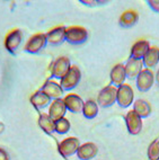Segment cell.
Listing matches in <instances>:
<instances>
[{
	"mask_svg": "<svg viewBox=\"0 0 159 160\" xmlns=\"http://www.w3.org/2000/svg\"><path fill=\"white\" fill-rule=\"evenodd\" d=\"M147 3L149 5L151 9L153 12H156L159 14V0H148Z\"/></svg>",
	"mask_w": 159,
	"mask_h": 160,
	"instance_id": "cell-28",
	"label": "cell"
},
{
	"mask_svg": "<svg viewBox=\"0 0 159 160\" xmlns=\"http://www.w3.org/2000/svg\"><path fill=\"white\" fill-rule=\"evenodd\" d=\"M40 90H42L46 96H49V97L53 100L62 99L63 92H64L62 87L60 86V83L55 82V81H52V80H48V81L43 85Z\"/></svg>",
	"mask_w": 159,
	"mask_h": 160,
	"instance_id": "cell-12",
	"label": "cell"
},
{
	"mask_svg": "<svg viewBox=\"0 0 159 160\" xmlns=\"http://www.w3.org/2000/svg\"><path fill=\"white\" fill-rule=\"evenodd\" d=\"M83 114L88 120L95 118L97 116V114H98V105H97L96 102H94V100H87L84 104Z\"/></svg>",
	"mask_w": 159,
	"mask_h": 160,
	"instance_id": "cell-24",
	"label": "cell"
},
{
	"mask_svg": "<svg viewBox=\"0 0 159 160\" xmlns=\"http://www.w3.org/2000/svg\"><path fill=\"white\" fill-rule=\"evenodd\" d=\"M80 147V141L79 139L74 137L67 138L63 141H61L59 144V152L62 154L64 158H68L74 156V153H77L78 149Z\"/></svg>",
	"mask_w": 159,
	"mask_h": 160,
	"instance_id": "cell-9",
	"label": "cell"
},
{
	"mask_svg": "<svg viewBox=\"0 0 159 160\" xmlns=\"http://www.w3.org/2000/svg\"><path fill=\"white\" fill-rule=\"evenodd\" d=\"M98 153V148L95 143L93 142H86L79 147L77 156L80 160H90L94 159Z\"/></svg>",
	"mask_w": 159,
	"mask_h": 160,
	"instance_id": "cell-14",
	"label": "cell"
},
{
	"mask_svg": "<svg viewBox=\"0 0 159 160\" xmlns=\"http://www.w3.org/2000/svg\"><path fill=\"white\" fill-rule=\"evenodd\" d=\"M64 105L67 107V111L71 112L72 114H79L83 113L84 108V100L80 98V96L76 94H69L63 98Z\"/></svg>",
	"mask_w": 159,
	"mask_h": 160,
	"instance_id": "cell-11",
	"label": "cell"
},
{
	"mask_svg": "<svg viewBox=\"0 0 159 160\" xmlns=\"http://www.w3.org/2000/svg\"><path fill=\"white\" fill-rule=\"evenodd\" d=\"M38 125L46 134H52L53 132H55V122L49 116V114H45V113H41L40 114Z\"/></svg>",
	"mask_w": 159,
	"mask_h": 160,
	"instance_id": "cell-22",
	"label": "cell"
},
{
	"mask_svg": "<svg viewBox=\"0 0 159 160\" xmlns=\"http://www.w3.org/2000/svg\"><path fill=\"white\" fill-rule=\"evenodd\" d=\"M134 94L133 90L129 85L123 83L120 87H117V97H116V103L120 107L122 108H126L133 103Z\"/></svg>",
	"mask_w": 159,
	"mask_h": 160,
	"instance_id": "cell-7",
	"label": "cell"
},
{
	"mask_svg": "<svg viewBox=\"0 0 159 160\" xmlns=\"http://www.w3.org/2000/svg\"><path fill=\"white\" fill-rule=\"evenodd\" d=\"M3 129H5V126H3V123H0V133L3 131Z\"/></svg>",
	"mask_w": 159,
	"mask_h": 160,
	"instance_id": "cell-31",
	"label": "cell"
},
{
	"mask_svg": "<svg viewBox=\"0 0 159 160\" xmlns=\"http://www.w3.org/2000/svg\"><path fill=\"white\" fill-rule=\"evenodd\" d=\"M138 20H139L138 12H134V10H126L121 15V17L119 19V24L124 28H129V27L136 25Z\"/></svg>",
	"mask_w": 159,
	"mask_h": 160,
	"instance_id": "cell-21",
	"label": "cell"
},
{
	"mask_svg": "<svg viewBox=\"0 0 159 160\" xmlns=\"http://www.w3.org/2000/svg\"><path fill=\"white\" fill-rule=\"evenodd\" d=\"M125 123H126V128H128V131L130 134L136 135L141 132L142 118L136 114L133 109L128 112V114L125 115Z\"/></svg>",
	"mask_w": 159,
	"mask_h": 160,
	"instance_id": "cell-10",
	"label": "cell"
},
{
	"mask_svg": "<svg viewBox=\"0 0 159 160\" xmlns=\"http://www.w3.org/2000/svg\"><path fill=\"white\" fill-rule=\"evenodd\" d=\"M48 44L46 41V35L43 33H38L35 34L26 42L25 46H24V51L29 53V54H37L40 53Z\"/></svg>",
	"mask_w": 159,
	"mask_h": 160,
	"instance_id": "cell-4",
	"label": "cell"
},
{
	"mask_svg": "<svg viewBox=\"0 0 159 160\" xmlns=\"http://www.w3.org/2000/svg\"><path fill=\"white\" fill-rule=\"evenodd\" d=\"M65 112H67V107H65L63 99H54L53 102H51V104H50L49 116L55 122V121L64 117Z\"/></svg>",
	"mask_w": 159,
	"mask_h": 160,
	"instance_id": "cell-15",
	"label": "cell"
},
{
	"mask_svg": "<svg viewBox=\"0 0 159 160\" xmlns=\"http://www.w3.org/2000/svg\"><path fill=\"white\" fill-rule=\"evenodd\" d=\"M0 160H10L8 152L3 148H0Z\"/></svg>",
	"mask_w": 159,
	"mask_h": 160,
	"instance_id": "cell-29",
	"label": "cell"
},
{
	"mask_svg": "<svg viewBox=\"0 0 159 160\" xmlns=\"http://www.w3.org/2000/svg\"><path fill=\"white\" fill-rule=\"evenodd\" d=\"M71 67V63L69 58L67 57H59L58 59L52 62L51 67H50V72L53 78L57 79H62L65 76V73L69 71V69Z\"/></svg>",
	"mask_w": 159,
	"mask_h": 160,
	"instance_id": "cell-5",
	"label": "cell"
},
{
	"mask_svg": "<svg viewBox=\"0 0 159 160\" xmlns=\"http://www.w3.org/2000/svg\"><path fill=\"white\" fill-rule=\"evenodd\" d=\"M88 38V32L81 26H70L65 28V41L74 45L85 43Z\"/></svg>",
	"mask_w": 159,
	"mask_h": 160,
	"instance_id": "cell-1",
	"label": "cell"
},
{
	"mask_svg": "<svg viewBox=\"0 0 159 160\" xmlns=\"http://www.w3.org/2000/svg\"><path fill=\"white\" fill-rule=\"evenodd\" d=\"M23 42V33L22 31L18 28L13 29L6 35V38H5V48H6L7 51L10 53V54L15 55L16 52H17L18 48L20 46Z\"/></svg>",
	"mask_w": 159,
	"mask_h": 160,
	"instance_id": "cell-6",
	"label": "cell"
},
{
	"mask_svg": "<svg viewBox=\"0 0 159 160\" xmlns=\"http://www.w3.org/2000/svg\"><path fill=\"white\" fill-rule=\"evenodd\" d=\"M142 62H143V66L147 69H153L156 68L157 64L159 63V49L156 46H152L149 51L147 52V54L145 55V58L142 59Z\"/></svg>",
	"mask_w": 159,
	"mask_h": 160,
	"instance_id": "cell-20",
	"label": "cell"
},
{
	"mask_svg": "<svg viewBox=\"0 0 159 160\" xmlns=\"http://www.w3.org/2000/svg\"><path fill=\"white\" fill-rule=\"evenodd\" d=\"M149 160H159V140H155L148 148Z\"/></svg>",
	"mask_w": 159,
	"mask_h": 160,
	"instance_id": "cell-26",
	"label": "cell"
},
{
	"mask_svg": "<svg viewBox=\"0 0 159 160\" xmlns=\"http://www.w3.org/2000/svg\"><path fill=\"white\" fill-rule=\"evenodd\" d=\"M153 82H155V76H153L152 71L149 69H142V71L140 72V74L136 79V88L141 92L150 90L153 86Z\"/></svg>",
	"mask_w": 159,
	"mask_h": 160,
	"instance_id": "cell-8",
	"label": "cell"
},
{
	"mask_svg": "<svg viewBox=\"0 0 159 160\" xmlns=\"http://www.w3.org/2000/svg\"><path fill=\"white\" fill-rule=\"evenodd\" d=\"M133 111L139 115L141 118H147L151 114V107L148 102L143 99H136L134 100L133 104Z\"/></svg>",
	"mask_w": 159,
	"mask_h": 160,
	"instance_id": "cell-23",
	"label": "cell"
},
{
	"mask_svg": "<svg viewBox=\"0 0 159 160\" xmlns=\"http://www.w3.org/2000/svg\"><path fill=\"white\" fill-rule=\"evenodd\" d=\"M150 49V44L147 41H138L136 43L133 44L132 49H131V59H138V60H142L145 55L147 54V52Z\"/></svg>",
	"mask_w": 159,
	"mask_h": 160,
	"instance_id": "cell-17",
	"label": "cell"
},
{
	"mask_svg": "<svg viewBox=\"0 0 159 160\" xmlns=\"http://www.w3.org/2000/svg\"><path fill=\"white\" fill-rule=\"evenodd\" d=\"M29 102L36 109H42L45 108L46 106L51 104V98L46 96L42 90H38V92L32 95L31 98H29Z\"/></svg>",
	"mask_w": 159,
	"mask_h": 160,
	"instance_id": "cell-19",
	"label": "cell"
},
{
	"mask_svg": "<svg viewBox=\"0 0 159 160\" xmlns=\"http://www.w3.org/2000/svg\"><path fill=\"white\" fill-rule=\"evenodd\" d=\"M156 80H157V83H158V86H159V69H158V71H157V77H156Z\"/></svg>",
	"mask_w": 159,
	"mask_h": 160,
	"instance_id": "cell-30",
	"label": "cell"
},
{
	"mask_svg": "<svg viewBox=\"0 0 159 160\" xmlns=\"http://www.w3.org/2000/svg\"><path fill=\"white\" fill-rule=\"evenodd\" d=\"M70 130V122L65 117L55 121V132L59 134H65Z\"/></svg>",
	"mask_w": 159,
	"mask_h": 160,
	"instance_id": "cell-25",
	"label": "cell"
},
{
	"mask_svg": "<svg viewBox=\"0 0 159 160\" xmlns=\"http://www.w3.org/2000/svg\"><path fill=\"white\" fill-rule=\"evenodd\" d=\"M125 76L130 80L134 79L140 74L142 71V67H143V62L142 60H138V59H129L126 64H125Z\"/></svg>",
	"mask_w": 159,
	"mask_h": 160,
	"instance_id": "cell-16",
	"label": "cell"
},
{
	"mask_svg": "<svg viewBox=\"0 0 159 160\" xmlns=\"http://www.w3.org/2000/svg\"><path fill=\"white\" fill-rule=\"evenodd\" d=\"M80 79H81L80 69L77 66H71L64 77L60 80V86L62 87L63 90L69 92V90H72L78 86Z\"/></svg>",
	"mask_w": 159,
	"mask_h": 160,
	"instance_id": "cell-2",
	"label": "cell"
},
{
	"mask_svg": "<svg viewBox=\"0 0 159 160\" xmlns=\"http://www.w3.org/2000/svg\"><path fill=\"white\" fill-rule=\"evenodd\" d=\"M65 28L67 27H64V26H58L51 31H49L45 34L48 44L53 46L62 44L65 41Z\"/></svg>",
	"mask_w": 159,
	"mask_h": 160,
	"instance_id": "cell-13",
	"label": "cell"
},
{
	"mask_svg": "<svg viewBox=\"0 0 159 160\" xmlns=\"http://www.w3.org/2000/svg\"><path fill=\"white\" fill-rule=\"evenodd\" d=\"M126 79L125 76V67L123 64H116L111 70V85L115 87H120L124 83V80Z\"/></svg>",
	"mask_w": 159,
	"mask_h": 160,
	"instance_id": "cell-18",
	"label": "cell"
},
{
	"mask_svg": "<svg viewBox=\"0 0 159 160\" xmlns=\"http://www.w3.org/2000/svg\"><path fill=\"white\" fill-rule=\"evenodd\" d=\"M80 2L86 5L88 7H95L98 5H105L107 3V1H97V0H80Z\"/></svg>",
	"mask_w": 159,
	"mask_h": 160,
	"instance_id": "cell-27",
	"label": "cell"
},
{
	"mask_svg": "<svg viewBox=\"0 0 159 160\" xmlns=\"http://www.w3.org/2000/svg\"><path fill=\"white\" fill-rule=\"evenodd\" d=\"M117 97V87L113 85H108L104 87L97 96V105L100 107H110L116 103Z\"/></svg>",
	"mask_w": 159,
	"mask_h": 160,
	"instance_id": "cell-3",
	"label": "cell"
}]
</instances>
